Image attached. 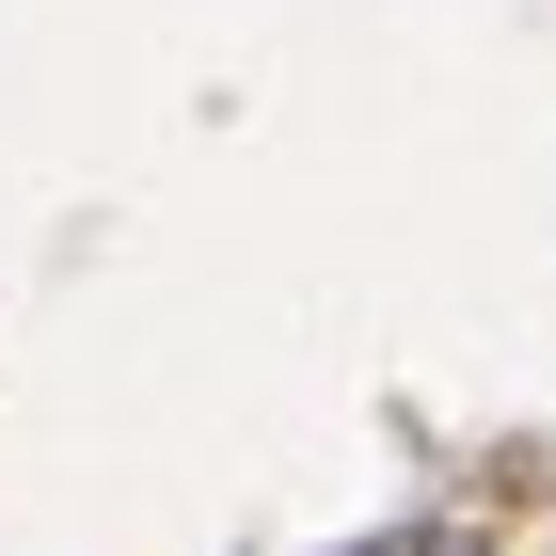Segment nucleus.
<instances>
[{
	"label": "nucleus",
	"mask_w": 556,
	"mask_h": 556,
	"mask_svg": "<svg viewBox=\"0 0 556 556\" xmlns=\"http://www.w3.org/2000/svg\"><path fill=\"white\" fill-rule=\"evenodd\" d=\"M366 556H477V541H445V525H414V541H366Z\"/></svg>",
	"instance_id": "1"
}]
</instances>
